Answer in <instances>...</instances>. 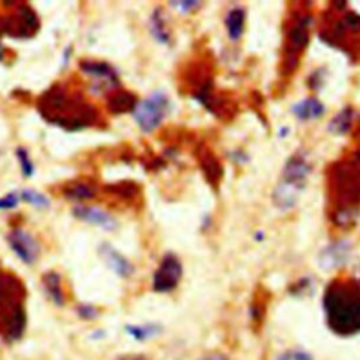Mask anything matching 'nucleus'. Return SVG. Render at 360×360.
Listing matches in <instances>:
<instances>
[{"instance_id": "13", "label": "nucleus", "mask_w": 360, "mask_h": 360, "mask_svg": "<svg viewBox=\"0 0 360 360\" xmlns=\"http://www.w3.org/2000/svg\"><path fill=\"white\" fill-rule=\"evenodd\" d=\"M352 255V243L349 240H335L325 246L318 257L319 266L323 270H332L338 269L342 264H345Z\"/></svg>"}, {"instance_id": "11", "label": "nucleus", "mask_w": 360, "mask_h": 360, "mask_svg": "<svg viewBox=\"0 0 360 360\" xmlns=\"http://www.w3.org/2000/svg\"><path fill=\"white\" fill-rule=\"evenodd\" d=\"M80 70L91 79L94 90H107L108 93L120 87L118 72L104 60L83 59L79 62Z\"/></svg>"}, {"instance_id": "7", "label": "nucleus", "mask_w": 360, "mask_h": 360, "mask_svg": "<svg viewBox=\"0 0 360 360\" xmlns=\"http://www.w3.org/2000/svg\"><path fill=\"white\" fill-rule=\"evenodd\" d=\"M311 170V162L304 150H297L287 159L281 169L280 180L271 194V201L276 208L288 211L297 205L305 190Z\"/></svg>"}, {"instance_id": "15", "label": "nucleus", "mask_w": 360, "mask_h": 360, "mask_svg": "<svg viewBox=\"0 0 360 360\" xmlns=\"http://www.w3.org/2000/svg\"><path fill=\"white\" fill-rule=\"evenodd\" d=\"M100 256L105 262V264L120 277L127 278L134 274V264L122 255L115 248H112L110 243H103L98 248Z\"/></svg>"}, {"instance_id": "9", "label": "nucleus", "mask_w": 360, "mask_h": 360, "mask_svg": "<svg viewBox=\"0 0 360 360\" xmlns=\"http://www.w3.org/2000/svg\"><path fill=\"white\" fill-rule=\"evenodd\" d=\"M0 24L3 34L18 39L31 38L39 30L37 13L25 3H14V8L10 14L0 15Z\"/></svg>"}, {"instance_id": "12", "label": "nucleus", "mask_w": 360, "mask_h": 360, "mask_svg": "<svg viewBox=\"0 0 360 360\" xmlns=\"http://www.w3.org/2000/svg\"><path fill=\"white\" fill-rule=\"evenodd\" d=\"M7 243L11 249V252L18 257L24 264L32 266L39 255V243L38 240L24 228L21 226H13L7 233Z\"/></svg>"}, {"instance_id": "25", "label": "nucleus", "mask_w": 360, "mask_h": 360, "mask_svg": "<svg viewBox=\"0 0 360 360\" xmlns=\"http://www.w3.org/2000/svg\"><path fill=\"white\" fill-rule=\"evenodd\" d=\"M127 332L129 336H132L136 340H146L160 332V326L156 323H148V325H128Z\"/></svg>"}, {"instance_id": "28", "label": "nucleus", "mask_w": 360, "mask_h": 360, "mask_svg": "<svg viewBox=\"0 0 360 360\" xmlns=\"http://www.w3.org/2000/svg\"><path fill=\"white\" fill-rule=\"evenodd\" d=\"M20 200H21L20 191H10L6 195L0 197V210H3V211L13 210L18 205Z\"/></svg>"}, {"instance_id": "6", "label": "nucleus", "mask_w": 360, "mask_h": 360, "mask_svg": "<svg viewBox=\"0 0 360 360\" xmlns=\"http://www.w3.org/2000/svg\"><path fill=\"white\" fill-rule=\"evenodd\" d=\"M314 25V15L308 3H298L292 6L285 25L281 51V75L291 76L301 60L302 53L309 42L311 28Z\"/></svg>"}, {"instance_id": "31", "label": "nucleus", "mask_w": 360, "mask_h": 360, "mask_svg": "<svg viewBox=\"0 0 360 360\" xmlns=\"http://www.w3.org/2000/svg\"><path fill=\"white\" fill-rule=\"evenodd\" d=\"M323 80H325V72L321 69L314 70L312 75L308 77V86L312 90H318L323 84Z\"/></svg>"}, {"instance_id": "33", "label": "nucleus", "mask_w": 360, "mask_h": 360, "mask_svg": "<svg viewBox=\"0 0 360 360\" xmlns=\"http://www.w3.org/2000/svg\"><path fill=\"white\" fill-rule=\"evenodd\" d=\"M201 360H229V359L222 353H211V354L204 356Z\"/></svg>"}, {"instance_id": "34", "label": "nucleus", "mask_w": 360, "mask_h": 360, "mask_svg": "<svg viewBox=\"0 0 360 360\" xmlns=\"http://www.w3.org/2000/svg\"><path fill=\"white\" fill-rule=\"evenodd\" d=\"M4 58H6V51H4V46L0 42V62H3Z\"/></svg>"}, {"instance_id": "16", "label": "nucleus", "mask_w": 360, "mask_h": 360, "mask_svg": "<svg viewBox=\"0 0 360 360\" xmlns=\"http://www.w3.org/2000/svg\"><path fill=\"white\" fill-rule=\"evenodd\" d=\"M138 98L132 91L124 89H114L107 94V108L111 114L132 112L138 104Z\"/></svg>"}, {"instance_id": "4", "label": "nucleus", "mask_w": 360, "mask_h": 360, "mask_svg": "<svg viewBox=\"0 0 360 360\" xmlns=\"http://www.w3.org/2000/svg\"><path fill=\"white\" fill-rule=\"evenodd\" d=\"M319 38L329 46L343 52L350 60L360 62V14L346 3H330L325 10Z\"/></svg>"}, {"instance_id": "22", "label": "nucleus", "mask_w": 360, "mask_h": 360, "mask_svg": "<svg viewBox=\"0 0 360 360\" xmlns=\"http://www.w3.org/2000/svg\"><path fill=\"white\" fill-rule=\"evenodd\" d=\"M149 31L159 44H163V45L170 44V39H172L170 31H169L163 10L160 7H156L149 17Z\"/></svg>"}, {"instance_id": "3", "label": "nucleus", "mask_w": 360, "mask_h": 360, "mask_svg": "<svg viewBox=\"0 0 360 360\" xmlns=\"http://www.w3.org/2000/svg\"><path fill=\"white\" fill-rule=\"evenodd\" d=\"M328 328L338 336L360 333V283L352 277H336L328 283L322 297Z\"/></svg>"}, {"instance_id": "24", "label": "nucleus", "mask_w": 360, "mask_h": 360, "mask_svg": "<svg viewBox=\"0 0 360 360\" xmlns=\"http://www.w3.org/2000/svg\"><path fill=\"white\" fill-rule=\"evenodd\" d=\"M20 195L22 201H25L27 204L38 210H45V208H49L51 205L49 198L44 193L37 191L34 188H24L20 191Z\"/></svg>"}, {"instance_id": "8", "label": "nucleus", "mask_w": 360, "mask_h": 360, "mask_svg": "<svg viewBox=\"0 0 360 360\" xmlns=\"http://www.w3.org/2000/svg\"><path fill=\"white\" fill-rule=\"evenodd\" d=\"M170 111V100L163 91H152L145 98L139 100L132 117L143 132H153L165 121Z\"/></svg>"}, {"instance_id": "21", "label": "nucleus", "mask_w": 360, "mask_h": 360, "mask_svg": "<svg viewBox=\"0 0 360 360\" xmlns=\"http://www.w3.org/2000/svg\"><path fill=\"white\" fill-rule=\"evenodd\" d=\"M245 20H246V13L245 8L236 6L232 7L226 15H225V28L228 38L231 41H238L245 30Z\"/></svg>"}, {"instance_id": "29", "label": "nucleus", "mask_w": 360, "mask_h": 360, "mask_svg": "<svg viewBox=\"0 0 360 360\" xmlns=\"http://www.w3.org/2000/svg\"><path fill=\"white\" fill-rule=\"evenodd\" d=\"M76 312L84 321H91L98 316V309L91 304H79Z\"/></svg>"}, {"instance_id": "14", "label": "nucleus", "mask_w": 360, "mask_h": 360, "mask_svg": "<svg viewBox=\"0 0 360 360\" xmlns=\"http://www.w3.org/2000/svg\"><path fill=\"white\" fill-rule=\"evenodd\" d=\"M72 214L77 219H82L91 225H96L104 231H114L117 228L115 218L112 215H110L108 212H105L104 210L94 207V205L76 204L72 210Z\"/></svg>"}, {"instance_id": "20", "label": "nucleus", "mask_w": 360, "mask_h": 360, "mask_svg": "<svg viewBox=\"0 0 360 360\" xmlns=\"http://www.w3.org/2000/svg\"><path fill=\"white\" fill-rule=\"evenodd\" d=\"M292 115L300 121L321 118L325 112V105L316 97H307L291 107Z\"/></svg>"}, {"instance_id": "2", "label": "nucleus", "mask_w": 360, "mask_h": 360, "mask_svg": "<svg viewBox=\"0 0 360 360\" xmlns=\"http://www.w3.org/2000/svg\"><path fill=\"white\" fill-rule=\"evenodd\" d=\"M41 117L66 131H82L101 124L98 110L69 82H56L37 101Z\"/></svg>"}, {"instance_id": "32", "label": "nucleus", "mask_w": 360, "mask_h": 360, "mask_svg": "<svg viewBox=\"0 0 360 360\" xmlns=\"http://www.w3.org/2000/svg\"><path fill=\"white\" fill-rule=\"evenodd\" d=\"M172 4H173V7L179 8L181 13H188L200 6L198 1H177V3H172Z\"/></svg>"}, {"instance_id": "27", "label": "nucleus", "mask_w": 360, "mask_h": 360, "mask_svg": "<svg viewBox=\"0 0 360 360\" xmlns=\"http://www.w3.org/2000/svg\"><path fill=\"white\" fill-rule=\"evenodd\" d=\"M15 156H17V160L20 163V167H21V173L25 176V177H31L34 174V162L28 153V150L22 146H18L15 149Z\"/></svg>"}, {"instance_id": "18", "label": "nucleus", "mask_w": 360, "mask_h": 360, "mask_svg": "<svg viewBox=\"0 0 360 360\" xmlns=\"http://www.w3.org/2000/svg\"><path fill=\"white\" fill-rule=\"evenodd\" d=\"M200 166L205 174V179L212 187H217L222 177V166L217 156L207 148H200L197 152Z\"/></svg>"}, {"instance_id": "10", "label": "nucleus", "mask_w": 360, "mask_h": 360, "mask_svg": "<svg viewBox=\"0 0 360 360\" xmlns=\"http://www.w3.org/2000/svg\"><path fill=\"white\" fill-rule=\"evenodd\" d=\"M183 277V264L177 255L167 252L162 256L153 277H152V288L155 292L167 294L176 290Z\"/></svg>"}, {"instance_id": "5", "label": "nucleus", "mask_w": 360, "mask_h": 360, "mask_svg": "<svg viewBox=\"0 0 360 360\" xmlns=\"http://www.w3.org/2000/svg\"><path fill=\"white\" fill-rule=\"evenodd\" d=\"M25 290L18 277L0 271V336L8 342L22 338L27 328Z\"/></svg>"}, {"instance_id": "19", "label": "nucleus", "mask_w": 360, "mask_h": 360, "mask_svg": "<svg viewBox=\"0 0 360 360\" xmlns=\"http://www.w3.org/2000/svg\"><path fill=\"white\" fill-rule=\"evenodd\" d=\"M62 195L72 201H87L97 195V188L87 180H72L63 184Z\"/></svg>"}, {"instance_id": "26", "label": "nucleus", "mask_w": 360, "mask_h": 360, "mask_svg": "<svg viewBox=\"0 0 360 360\" xmlns=\"http://www.w3.org/2000/svg\"><path fill=\"white\" fill-rule=\"evenodd\" d=\"M110 188H112V193H115L117 197L122 198V200H129L134 201L138 195H139V186L135 184L134 181H122V183H117L110 186Z\"/></svg>"}, {"instance_id": "17", "label": "nucleus", "mask_w": 360, "mask_h": 360, "mask_svg": "<svg viewBox=\"0 0 360 360\" xmlns=\"http://www.w3.org/2000/svg\"><path fill=\"white\" fill-rule=\"evenodd\" d=\"M41 284L44 288V292L46 297L58 307L65 305L66 302V294L62 284V277L55 270H48L41 277Z\"/></svg>"}, {"instance_id": "23", "label": "nucleus", "mask_w": 360, "mask_h": 360, "mask_svg": "<svg viewBox=\"0 0 360 360\" xmlns=\"http://www.w3.org/2000/svg\"><path fill=\"white\" fill-rule=\"evenodd\" d=\"M352 121H353V108L345 107L330 118L328 124V131L333 135H343L349 132L352 127Z\"/></svg>"}, {"instance_id": "1", "label": "nucleus", "mask_w": 360, "mask_h": 360, "mask_svg": "<svg viewBox=\"0 0 360 360\" xmlns=\"http://www.w3.org/2000/svg\"><path fill=\"white\" fill-rule=\"evenodd\" d=\"M326 212L333 226L352 228L360 217V149L350 150L325 169Z\"/></svg>"}, {"instance_id": "30", "label": "nucleus", "mask_w": 360, "mask_h": 360, "mask_svg": "<svg viewBox=\"0 0 360 360\" xmlns=\"http://www.w3.org/2000/svg\"><path fill=\"white\" fill-rule=\"evenodd\" d=\"M277 360H312V357H311V354H308L304 350L291 349V350H287V352L281 353L277 357Z\"/></svg>"}]
</instances>
